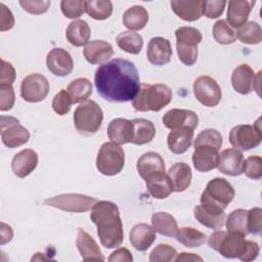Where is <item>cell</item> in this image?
I'll use <instances>...</instances> for the list:
<instances>
[{
  "instance_id": "obj_12",
  "label": "cell",
  "mask_w": 262,
  "mask_h": 262,
  "mask_svg": "<svg viewBox=\"0 0 262 262\" xmlns=\"http://www.w3.org/2000/svg\"><path fill=\"white\" fill-rule=\"evenodd\" d=\"M193 94L203 105L208 107L218 105L222 97L219 84L209 76H200L194 80Z\"/></svg>"
},
{
  "instance_id": "obj_21",
  "label": "cell",
  "mask_w": 262,
  "mask_h": 262,
  "mask_svg": "<svg viewBox=\"0 0 262 262\" xmlns=\"http://www.w3.org/2000/svg\"><path fill=\"white\" fill-rule=\"evenodd\" d=\"M76 246L84 261L104 260V256L94 238L90 234H88L83 228H78Z\"/></svg>"
},
{
  "instance_id": "obj_22",
  "label": "cell",
  "mask_w": 262,
  "mask_h": 262,
  "mask_svg": "<svg viewBox=\"0 0 262 262\" xmlns=\"http://www.w3.org/2000/svg\"><path fill=\"white\" fill-rule=\"evenodd\" d=\"M133 122L123 118H117L110 122L107 126V136L111 141L118 144L129 143L133 139Z\"/></svg>"
},
{
  "instance_id": "obj_42",
  "label": "cell",
  "mask_w": 262,
  "mask_h": 262,
  "mask_svg": "<svg viewBox=\"0 0 262 262\" xmlns=\"http://www.w3.org/2000/svg\"><path fill=\"white\" fill-rule=\"evenodd\" d=\"M222 143L223 139L219 131H217L216 129H206L198 134L193 142V147L208 146L219 150Z\"/></svg>"
},
{
  "instance_id": "obj_47",
  "label": "cell",
  "mask_w": 262,
  "mask_h": 262,
  "mask_svg": "<svg viewBox=\"0 0 262 262\" xmlns=\"http://www.w3.org/2000/svg\"><path fill=\"white\" fill-rule=\"evenodd\" d=\"M72 103H73V101H72L71 96L69 95L68 91L64 89H61L53 97L52 108L55 114H57L59 116H64L70 112Z\"/></svg>"
},
{
  "instance_id": "obj_34",
  "label": "cell",
  "mask_w": 262,
  "mask_h": 262,
  "mask_svg": "<svg viewBox=\"0 0 262 262\" xmlns=\"http://www.w3.org/2000/svg\"><path fill=\"white\" fill-rule=\"evenodd\" d=\"M148 21L147 10L140 5L128 8L123 14V25L130 31L142 30Z\"/></svg>"
},
{
  "instance_id": "obj_52",
  "label": "cell",
  "mask_w": 262,
  "mask_h": 262,
  "mask_svg": "<svg viewBox=\"0 0 262 262\" xmlns=\"http://www.w3.org/2000/svg\"><path fill=\"white\" fill-rule=\"evenodd\" d=\"M15 70L13 66L5 61L4 59H1V77H0V86H7L12 85L15 81Z\"/></svg>"
},
{
  "instance_id": "obj_16",
  "label": "cell",
  "mask_w": 262,
  "mask_h": 262,
  "mask_svg": "<svg viewBox=\"0 0 262 262\" xmlns=\"http://www.w3.org/2000/svg\"><path fill=\"white\" fill-rule=\"evenodd\" d=\"M243 152L236 148H226L218 155L217 168L228 176H238L243 173L244 167Z\"/></svg>"
},
{
  "instance_id": "obj_11",
  "label": "cell",
  "mask_w": 262,
  "mask_h": 262,
  "mask_svg": "<svg viewBox=\"0 0 262 262\" xmlns=\"http://www.w3.org/2000/svg\"><path fill=\"white\" fill-rule=\"evenodd\" d=\"M49 82L45 76L33 73L26 76L20 84V96L28 102H39L49 93Z\"/></svg>"
},
{
  "instance_id": "obj_7",
  "label": "cell",
  "mask_w": 262,
  "mask_h": 262,
  "mask_svg": "<svg viewBox=\"0 0 262 262\" xmlns=\"http://www.w3.org/2000/svg\"><path fill=\"white\" fill-rule=\"evenodd\" d=\"M232 185L224 178L216 177L207 183L201 194V204L224 211L234 198Z\"/></svg>"
},
{
  "instance_id": "obj_33",
  "label": "cell",
  "mask_w": 262,
  "mask_h": 262,
  "mask_svg": "<svg viewBox=\"0 0 262 262\" xmlns=\"http://www.w3.org/2000/svg\"><path fill=\"white\" fill-rule=\"evenodd\" d=\"M151 224L156 232L169 237H176L179 229L176 219L167 212H157L152 214Z\"/></svg>"
},
{
  "instance_id": "obj_15",
  "label": "cell",
  "mask_w": 262,
  "mask_h": 262,
  "mask_svg": "<svg viewBox=\"0 0 262 262\" xmlns=\"http://www.w3.org/2000/svg\"><path fill=\"white\" fill-rule=\"evenodd\" d=\"M47 69L57 77H66L73 72L74 61L63 48H53L46 57Z\"/></svg>"
},
{
  "instance_id": "obj_29",
  "label": "cell",
  "mask_w": 262,
  "mask_h": 262,
  "mask_svg": "<svg viewBox=\"0 0 262 262\" xmlns=\"http://www.w3.org/2000/svg\"><path fill=\"white\" fill-rule=\"evenodd\" d=\"M193 216L201 224L212 229L221 228L225 220L224 211L204 206L202 204L194 207Z\"/></svg>"
},
{
  "instance_id": "obj_43",
  "label": "cell",
  "mask_w": 262,
  "mask_h": 262,
  "mask_svg": "<svg viewBox=\"0 0 262 262\" xmlns=\"http://www.w3.org/2000/svg\"><path fill=\"white\" fill-rule=\"evenodd\" d=\"M212 33L215 41L219 44L227 45L233 43L236 40L235 32L224 19H219L214 24Z\"/></svg>"
},
{
  "instance_id": "obj_53",
  "label": "cell",
  "mask_w": 262,
  "mask_h": 262,
  "mask_svg": "<svg viewBox=\"0 0 262 262\" xmlns=\"http://www.w3.org/2000/svg\"><path fill=\"white\" fill-rule=\"evenodd\" d=\"M0 31L4 32L12 29L14 25L13 14L3 3H0Z\"/></svg>"
},
{
  "instance_id": "obj_39",
  "label": "cell",
  "mask_w": 262,
  "mask_h": 262,
  "mask_svg": "<svg viewBox=\"0 0 262 262\" xmlns=\"http://www.w3.org/2000/svg\"><path fill=\"white\" fill-rule=\"evenodd\" d=\"M85 12L92 18L103 20L113 13V3L110 0L85 1Z\"/></svg>"
},
{
  "instance_id": "obj_45",
  "label": "cell",
  "mask_w": 262,
  "mask_h": 262,
  "mask_svg": "<svg viewBox=\"0 0 262 262\" xmlns=\"http://www.w3.org/2000/svg\"><path fill=\"white\" fill-rule=\"evenodd\" d=\"M243 173L250 179L258 180L262 177V159L259 156H251L244 162Z\"/></svg>"
},
{
  "instance_id": "obj_41",
  "label": "cell",
  "mask_w": 262,
  "mask_h": 262,
  "mask_svg": "<svg viewBox=\"0 0 262 262\" xmlns=\"http://www.w3.org/2000/svg\"><path fill=\"white\" fill-rule=\"evenodd\" d=\"M226 229L227 231L239 232L244 235L249 233L248 230V210L237 209L232 211L226 220Z\"/></svg>"
},
{
  "instance_id": "obj_35",
  "label": "cell",
  "mask_w": 262,
  "mask_h": 262,
  "mask_svg": "<svg viewBox=\"0 0 262 262\" xmlns=\"http://www.w3.org/2000/svg\"><path fill=\"white\" fill-rule=\"evenodd\" d=\"M134 126V134L131 143L142 145L150 142L156 135V127L151 121L146 119L132 120Z\"/></svg>"
},
{
  "instance_id": "obj_1",
  "label": "cell",
  "mask_w": 262,
  "mask_h": 262,
  "mask_svg": "<svg viewBox=\"0 0 262 262\" xmlns=\"http://www.w3.org/2000/svg\"><path fill=\"white\" fill-rule=\"evenodd\" d=\"M94 83L97 93L111 102L130 101L140 88L135 64L123 58H115L99 66L95 71Z\"/></svg>"
},
{
  "instance_id": "obj_51",
  "label": "cell",
  "mask_w": 262,
  "mask_h": 262,
  "mask_svg": "<svg viewBox=\"0 0 262 262\" xmlns=\"http://www.w3.org/2000/svg\"><path fill=\"white\" fill-rule=\"evenodd\" d=\"M15 96L12 85L0 86V110L2 112L9 111L14 104Z\"/></svg>"
},
{
  "instance_id": "obj_8",
  "label": "cell",
  "mask_w": 262,
  "mask_h": 262,
  "mask_svg": "<svg viewBox=\"0 0 262 262\" xmlns=\"http://www.w3.org/2000/svg\"><path fill=\"white\" fill-rule=\"evenodd\" d=\"M125 164L124 149L116 142H104L96 157V168L105 176L119 174Z\"/></svg>"
},
{
  "instance_id": "obj_48",
  "label": "cell",
  "mask_w": 262,
  "mask_h": 262,
  "mask_svg": "<svg viewBox=\"0 0 262 262\" xmlns=\"http://www.w3.org/2000/svg\"><path fill=\"white\" fill-rule=\"evenodd\" d=\"M19 5L23 7V9L31 14H42L45 13L49 6L50 1L48 0H21L19 1Z\"/></svg>"
},
{
  "instance_id": "obj_27",
  "label": "cell",
  "mask_w": 262,
  "mask_h": 262,
  "mask_svg": "<svg viewBox=\"0 0 262 262\" xmlns=\"http://www.w3.org/2000/svg\"><path fill=\"white\" fill-rule=\"evenodd\" d=\"M146 189L149 194L158 200L168 198L173 191L172 182L165 172L156 173L145 179Z\"/></svg>"
},
{
  "instance_id": "obj_26",
  "label": "cell",
  "mask_w": 262,
  "mask_h": 262,
  "mask_svg": "<svg viewBox=\"0 0 262 262\" xmlns=\"http://www.w3.org/2000/svg\"><path fill=\"white\" fill-rule=\"evenodd\" d=\"M136 168L140 177L145 180L156 173L165 172V162L158 152L147 151L137 160Z\"/></svg>"
},
{
  "instance_id": "obj_49",
  "label": "cell",
  "mask_w": 262,
  "mask_h": 262,
  "mask_svg": "<svg viewBox=\"0 0 262 262\" xmlns=\"http://www.w3.org/2000/svg\"><path fill=\"white\" fill-rule=\"evenodd\" d=\"M262 210L258 207L248 211V230L252 234H260L262 230Z\"/></svg>"
},
{
  "instance_id": "obj_36",
  "label": "cell",
  "mask_w": 262,
  "mask_h": 262,
  "mask_svg": "<svg viewBox=\"0 0 262 262\" xmlns=\"http://www.w3.org/2000/svg\"><path fill=\"white\" fill-rule=\"evenodd\" d=\"M67 91L73 103L84 102L92 94V84L86 78H77L69 84Z\"/></svg>"
},
{
  "instance_id": "obj_37",
  "label": "cell",
  "mask_w": 262,
  "mask_h": 262,
  "mask_svg": "<svg viewBox=\"0 0 262 262\" xmlns=\"http://www.w3.org/2000/svg\"><path fill=\"white\" fill-rule=\"evenodd\" d=\"M116 41L117 45L122 50L131 54H138L143 47V38L141 35L132 31L120 33L117 36Z\"/></svg>"
},
{
  "instance_id": "obj_46",
  "label": "cell",
  "mask_w": 262,
  "mask_h": 262,
  "mask_svg": "<svg viewBox=\"0 0 262 262\" xmlns=\"http://www.w3.org/2000/svg\"><path fill=\"white\" fill-rule=\"evenodd\" d=\"M60 9L68 18H78L85 12V1L82 0H62Z\"/></svg>"
},
{
  "instance_id": "obj_38",
  "label": "cell",
  "mask_w": 262,
  "mask_h": 262,
  "mask_svg": "<svg viewBox=\"0 0 262 262\" xmlns=\"http://www.w3.org/2000/svg\"><path fill=\"white\" fill-rule=\"evenodd\" d=\"M236 38L249 45H256L262 41V30L258 23L247 21L235 32Z\"/></svg>"
},
{
  "instance_id": "obj_19",
  "label": "cell",
  "mask_w": 262,
  "mask_h": 262,
  "mask_svg": "<svg viewBox=\"0 0 262 262\" xmlns=\"http://www.w3.org/2000/svg\"><path fill=\"white\" fill-rule=\"evenodd\" d=\"M255 4V0H230L228 2L226 23L230 27L238 29L247 23V19Z\"/></svg>"
},
{
  "instance_id": "obj_10",
  "label": "cell",
  "mask_w": 262,
  "mask_h": 262,
  "mask_svg": "<svg viewBox=\"0 0 262 262\" xmlns=\"http://www.w3.org/2000/svg\"><path fill=\"white\" fill-rule=\"evenodd\" d=\"M97 202V199L89 195L80 193H64L45 200L44 205L57 208L67 212L82 213L92 209V207Z\"/></svg>"
},
{
  "instance_id": "obj_32",
  "label": "cell",
  "mask_w": 262,
  "mask_h": 262,
  "mask_svg": "<svg viewBox=\"0 0 262 262\" xmlns=\"http://www.w3.org/2000/svg\"><path fill=\"white\" fill-rule=\"evenodd\" d=\"M66 35L68 41L72 45L76 47H81L89 43L91 30L89 25L85 20L77 19L69 24Z\"/></svg>"
},
{
  "instance_id": "obj_50",
  "label": "cell",
  "mask_w": 262,
  "mask_h": 262,
  "mask_svg": "<svg viewBox=\"0 0 262 262\" xmlns=\"http://www.w3.org/2000/svg\"><path fill=\"white\" fill-rule=\"evenodd\" d=\"M225 5H226V1L224 0L205 1L203 14L208 18H217L220 15H222Z\"/></svg>"
},
{
  "instance_id": "obj_25",
  "label": "cell",
  "mask_w": 262,
  "mask_h": 262,
  "mask_svg": "<svg viewBox=\"0 0 262 262\" xmlns=\"http://www.w3.org/2000/svg\"><path fill=\"white\" fill-rule=\"evenodd\" d=\"M129 239L134 249L140 252L146 251L156 239V230L146 223L135 224L129 234Z\"/></svg>"
},
{
  "instance_id": "obj_23",
  "label": "cell",
  "mask_w": 262,
  "mask_h": 262,
  "mask_svg": "<svg viewBox=\"0 0 262 262\" xmlns=\"http://www.w3.org/2000/svg\"><path fill=\"white\" fill-rule=\"evenodd\" d=\"M83 54L85 59L91 64H100L108 60L113 54V46L103 40L90 41L84 48Z\"/></svg>"
},
{
  "instance_id": "obj_44",
  "label": "cell",
  "mask_w": 262,
  "mask_h": 262,
  "mask_svg": "<svg viewBox=\"0 0 262 262\" xmlns=\"http://www.w3.org/2000/svg\"><path fill=\"white\" fill-rule=\"evenodd\" d=\"M177 256L176 250L168 244L158 245L149 255L150 262H171L174 261Z\"/></svg>"
},
{
  "instance_id": "obj_4",
  "label": "cell",
  "mask_w": 262,
  "mask_h": 262,
  "mask_svg": "<svg viewBox=\"0 0 262 262\" xmlns=\"http://www.w3.org/2000/svg\"><path fill=\"white\" fill-rule=\"evenodd\" d=\"M172 100V90L162 83L140 84L136 96L132 99V105L137 112H159Z\"/></svg>"
},
{
  "instance_id": "obj_31",
  "label": "cell",
  "mask_w": 262,
  "mask_h": 262,
  "mask_svg": "<svg viewBox=\"0 0 262 262\" xmlns=\"http://www.w3.org/2000/svg\"><path fill=\"white\" fill-rule=\"evenodd\" d=\"M168 176L172 182L173 189L176 192H182L188 188L191 183L192 173L188 164L179 162L174 164L168 170Z\"/></svg>"
},
{
  "instance_id": "obj_20",
  "label": "cell",
  "mask_w": 262,
  "mask_h": 262,
  "mask_svg": "<svg viewBox=\"0 0 262 262\" xmlns=\"http://www.w3.org/2000/svg\"><path fill=\"white\" fill-rule=\"evenodd\" d=\"M38 165V155L31 148H26L17 152L12 161L11 168L15 176L25 178L30 175Z\"/></svg>"
},
{
  "instance_id": "obj_24",
  "label": "cell",
  "mask_w": 262,
  "mask_h": 262,
  "mask_svg": "<svg viewBox=\"0 0 262 262\" xmlns=\"http://www.w3.org/2000/svg\"><path fill=\"white\" fill-rule=\"evenodd\" d=\"M193 140V129L189 127H180L171 130L167 137V144L175 155L185 152L191 145Z\"/></svg>"
},
{
  "instance_id": "obj_30",
  "label": "cell",
  "mask_w": 262,
  "mask_h": 262,
  "mask_svg": "<svg viewBox=\"0 0 262 262\" xmlns=\"http://www.w3.org/2000/svg\"><path fill=\"white\" fill-rule=\"evenodd\" d=\"M218 151L213 147L198 146L192 154L193 167L199 172H209L217 167Z\"/></svg>"
},
{
  "instance_id": "obj_17",
  "label": "cell",
  "mask_w": 262,
  "mask_h": 262,
  "mask_svg": "<svg viewBox=\"0 0 262 262\" xmlns=\"http://www.w3.org/2000/svg\"><path fill=\"white\" fill-rule=\"evenodd\" d=\"M162 121L164 126L171 130L180 127H189L194 130L199 124V117L190 110L172 108L164 115Z\"/></svg>"
},
{
  "instance_id": "obj_2",
  "label": "cell",
  "mask_w": 262,
  "mask_h": 262,
  "mask_svg": "<svg viewBox=\"0 0 262 262\" xmlns=\"http://www.w3.org/2000/svg\"><path fill=\"white\" fill-rule=\"evenodd\" d=\"M90 218L97 227L101 245L106 249L118 248L124 241L123 223L118 206L110 201H98L91 209Z\"/></svg>"
},
{
  "instance_id": "obj_5",
  "label": "cell",
  "mask_w": 262,
  "mask_h": 262,
  "mask_svg": "<svg viewBox=\"0 0 262 262\" xmlns=\"http://www.w3.org/2000/svg\"><path fill=\"white\" fill-rule=\"evenodd\" d=\"M102 120V110L94 100L82 102L74 112L75 128L84 136H90L96 133L101 126Z\"/></svg>"
},
{
  "instance_id": "obj_13",
  "label": "cell",
  "mask_w": 262,
  "mask_h": 262,
  "mask_svg": "<svg viewBox=\"0 0 262 262\" xmlns=\"http://www.w3.org/2000/svg\"><path fill=\"white\" fill-rule=\"evenodd\" d=\"M30 133L19 121L13 117H1V139L9 148L18 147L28 142Z\"/></svg>"
},
{
  "instance_id": "obj_18",
  "label": "cell",
  "mask_w": 262,
  "mask_h": 262,
  "mask_svg": "<svg viewBox=\"0 0 262 262\" xmlns=\"http://www.w3.org/2000/svg\"><path fill=\"white\" fill-rule=\"evenodd\" d=\"M172 47L168 39L154 37L147 45V59L154 66H164L170 62L172 57Z\"/></svg>"
},
{
  "instance_id": "obj_9",
  "label": "cell",
  "mask_w": 262,
  "mask_h": 262,
  "mask_svg": "<svg viewBox=\"0 0 262 262\" xmlns=\"http://www.w3.org/2000/svg\"><path fill=\"white\" fill-rule=\"evenodd\" d=\"M260 119L254 125H237L229 132L230 144L238 150H249L257 147L261 143Z\"/></svg>"
},
{
  "instance_id": "obj_3",
  "label": "cell",
  "mask_w": 262,
  "mask_h": 262,
  "mask_svg": "<svg viewBox=\"0 0 262 262\" xmlns=\"http://www.w3.org/2000/svg\"><path fill=\"white\" fill-rule=\"evenodd\" d=\"M245 236L239 232L217 230L210 235L208 244L225 258L249 262L258 257L260 248L256 242L246 239Z\"/></svg>"
},
{
  "instance_id": "obj_55",
  "label": "cell",
  "mask_w": 262,
  "mask_h": 262,
  "mask_svg": "<svg viewBox=\"0 0 262 262\" xmlns=\"http://www.w3.org/2000/svg\"><path fill=\"white\" fill-rule=\"evenodd\" d=\"M12 236H13L12 228L9 225L1 222V245H4L10 242L12 239Z\"/></svg>"
},
{
  "instance_id": "obj_28",
  "label": "cell",
  "mask_w": 262,
  "mask_h": 262,
  "mask_svg": "<svg viewBox=\"0 0 262 262\" xmlns=\"http://www.w3.org/2000/svg\"><path fill=\"white\" fill-rule=\"evenodd\" d=\"M205 1L203 0H186L171 1L170 5L174 13L181 19L186 21H194L203 15Z\"/></svg>"
},
{
  "instance_id": "obj_54",
  "label": "cell",
  "mask_w": 262,
  "mask_h": 262,
  "mask_svg": "<svg viewBox=\"0 0 262 262\" xmlns=\"http://www.w3.org/2000/svg\"><path fill=\"white\" fill-rule=\"evenodd\" d=\"M110 262H115V261H126V262H131L133 260V257L131 255V253L129 252L128 249L126 248H120L118 250H116L115 252H113L108 259Z\"/></svg>"
},
{
  "instance_id": "obj_40",
  "label": "cell",
  "mask_w": 262,
  "mask_h": 262,
  "mask_svg": "<svg viewBox=\"0 0 262 262\" xmlns=\"http://www.w3.org/2000/svg\"><path fill=\"white\" fill-rule=\"evenodd\" d=\"M176 238L187 248H195L205 244L207 235L193 227H181L177 231Z\"/></svg>"
},
{
  "instance_id": "obj_14",
  "label": "cell",
  "mask_w": 262,
  "mask_h": 262,
  "mask_svg": "<svg viewBox=\"0 0 262 262\" xmlns=\"http://www.w3.org/2000/svg\"><path fill=\"white\" fill-rule=\"evenodd\" d=\"M260 76L261 72L259 71L255 75L252 68L247 63H242L237 66L231 75V84L233 89L243 94H249L253 90H256L258 95H260Z\"/></svg>"
},
{
  "instance_id": "obj_6",
  "label": "cell",
  "mask_w": 262,
  "mask_h": 262,
  "mask_svg": "<svg viewBox=\"0 0 262 262\" xmlns=\"http://www.w3.org/2000/svg\"><path fill=\"white\" fill-rule=\"evenodd\" d=\"M175 36L179 60L185 66H193L198 59V45L203 40L202 33L193 27H180Z\"/></svg>"
},
{
  "instance_id": "obj_56",
  "label": "cell",
  "mask_w": 262,
  "mask_h": 262,
  "mask_svg": "<svg viewBox=\"0 0 262 262\" xmlns=\"http://www.w3.org/2000/svg\"><path fill=\"white\" fill-rule=\"evenodd\" d=\"M175 261H177V262H179V261H203V259L192 253L183 252L175 258Z\"/></svg>"
}]
</instances>
